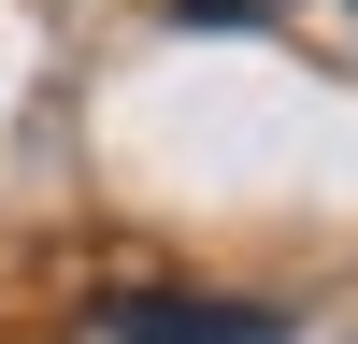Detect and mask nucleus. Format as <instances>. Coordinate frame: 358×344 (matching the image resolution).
<instances>
[{"instance_id":"obj_2","label":"nucleus","mask_w":358,"mask_h":344,"mask_svg":"<svg viewBox=\"0 0 358 344\" xmlns=\"http://www.w3.org/2000/svg\"><path fill=\"white\" fill-rule=\"evenodd\" d=\"M187 29H244V15H273V0H172Z\"/></svg>"},{"instance_id":"obj_1","label":"nucleus","mask_w":358,"mask_h":344,"mask_svg":"<svg viewBox=\"0 0 358 344\" xmlns=\"http://www.w3.org/2000/svg\"><path fill=\"white\" fill-rule=\"evenodd\" d=\"M101 344H287V315L187 301V287H115V301H101Z\"/></svg>"}]
</instances>
